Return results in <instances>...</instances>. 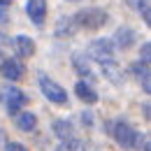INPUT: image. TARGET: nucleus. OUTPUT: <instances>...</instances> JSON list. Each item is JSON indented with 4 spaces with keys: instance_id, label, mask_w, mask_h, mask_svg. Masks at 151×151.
<instances>
[{
    "instance_id": "nucleus-1",
    "label": "nucleus",
    "mask_w": 151,
    "mask_h": 151,
    "mask_svg": "<svg viewBox=\"0 0 151 151\" xmlns=\"http://www.w3.org/2000/svg\"><path fill=\"white\" fill-rule=\"evenodd\" d=\"M107 19H109V14L105 9H100V7H86V9L77 12L72 17L75 26L84 28V30H98V28H102L107 23Z\"/></svg>"
},
{
    "instance_id": "nucleus-2",
    "label": "nucleus",
    "mask_w": 151,
    "mask_h": 151,
    "mask_svg": "<svg viewBox=\"0 0 151 151\" xmlns=\"http://www.w3.org/2000/svg\"><path fill=\"white\" fill-rule=\"evenodd\" d=\"M114 139L123 149H135V147H139V142L144 139V135H139L135 128H130L126 121H116L114 123Z\"/></svg>"
},
{
    "instance_id": "nucleus-3",
    "label": "nucleus",
    "mask_w": 151,
    "mask_h": 151,
    "mask_svg": "<svg viewBox=\"0 0 151 151\" xmlns=\"http://www.w3.org/2000/svg\"><path fill=\"white\" fill-rule=\"evenodd\" d=\"M0 100H2L7 114H12V116H17V114L21 112V107L28 102L26 93H23L21 88H17V86H2V88H0Z\"/></svg>"
},
{
    "instance_id": "nucleus-4",
    "label": "nucleus",
    "mask_w": 151,
    "mask_h": 151,
    "mask_svg": "<svg viewBox=\"0 0 151 151\" xmlns=\"http://www.w3.org/2000/svg\"><path fill=\"white\" fill-rule=\"evenodd\" d=\"M114 54H116V49H114L112 40H107V37L93 40L91 47H88V58L98 60L100 65H105V63H114Z\"/></svg>"
},
{
    "instance_id": "nucleus-5",
    "label": "nucleus",
    "mask_w": 151,
    "mask_h": 151,
    "mask_svg": "<svg viewBox=\"0 0 151 151\" xmlns=\"http://www.w3.org/2000/svg\"><path fill=\"white\" fill-rule=\"evenodd\" d=\"M40 88H42L44 98H47L49 102H54V105H65V102H68V93H65V88H63L60 84H56L51 77L40 75Z\"/></svg>"
},
{
    "instance_id": "nucleus-6",
    "label": "nucleus",
    "mask_w": 151,
    "mask_h": 151,
    "mask_svg": "<svg viewBox=\"0 0 151 151\" xmlns=\"http://www.w3.org/2000/svg\"><path fill=\"white\" fill-rule=\"evenodd\" d=\"M135 42H137V33H135L132 28H128V26L116 28V33H114V37H112L114 49H119V51H128V49H132Z\"/></svg>"
},
{
    "instance_id": "nucleus-7",
    "label": "nucleus",
    "mask_w": 151,
    "mask_h": 151,
    "mask_svg": "<svg viewBox=\"0 0 151 151\" xmlns=\"http://www.w3.org/2000/svg\"><path fill=\"white\" fill-rule=\"evenodd\" d=\"M0 72L7 77L9 81H19L23 79V72H26V68H23V63H21L19 58H5L2 60V65H0Z\"/></svg>"
},
{
    "instance_id": "nucleus-8",
    "label": "nucleus",
    "mask_w": 151,
    "mask_h": 151,
    "mask_svg": "<svg viewBox=\"0 0 151 151\" xmlns=\"http://www.w3.org/2000/svg\"><path fill=\"white\" fill-rule=\"evenodd\" d=\"M26 14L30 17L33 23H42L47 17V0H28L26 2Z\"/></svg>"
},
{
    "instance_id": "nucleus-9",
    "label": "nucleus",
    "mask_w": 151,
    "mask_h": 151,
    "mask_svg": "<svg viewBox=\"0 0 151 151\" xmlns=\"http://www.w3.org/2000/svg\"><path fill=\"white\" fill-rule=\"evenodd\" d=\"M14 49L21 58H30L35 54V40L28 37V35H17L14 37Z\"/></svg>"
},
{
    "instance_id": "nucleus-10",
    "label": "nucleus",
    "mask_w": 151,
    "mask_h": 151,
    "mask_svg": "<svg viewBox=\"0 0 151 151\" xmlns=\"http://www.w3.org/2000/svg\"><path fill=\"white\" fill-rule=\"evenodd\" d=\"M75 93H77V98H79L81 102H86V105H95V102H98V93H95V88L88 81H79L75 86Z\"/></svg>"
},
{
    "instance_id": "nucleus-11",
    "label": "nucleus",
    "mask_w": 151,
    "mask_h": 151,
    "mask_svg": "<svg viewBox=\"0 0 151 151\" xmlns=\"http://www.w3.org/2000/svg\"><path fill=\"white\" fill-rule=\"evenodd\" d=\"M132 72H135V77L142 81V88H144V93H149L151 91V70H149V63H142V60H137L135 65H132Z\"/></svg>"
},
{
    "instance_id": "nucleus-12",
    "label": "nucleus",
    "mask_w": 151,
    "mask_h": 151,
    "mask_svg": "<svg viewBox=\"0 0 151 151\" xmlns=\"http://www.w3.org/2000/svg\"><path fill=\"white\" fill-rule=\"evenodd\" d=\"M17 128L23 132H33L37 128V116L33 112H19L17 114Z\"/></svg>"
},
{
    "instance_id": "nucleus-13",
    "label": "nucleus",
    "mask_w": 151,
    "mask_h": 151,
    "mask_svg": "<svg viewBox=\"0 0 151 151\" xmlns=\"http://www.w3.org/2000/svg\"><path fill=\"white\" fill-rule=\"evenodd\" d=\"M75 30H77V26H75V21H72V17H60L56 23V35L58 37H70V35H75Z\"/></svg>"
},
{
    "instance_id": "nucleus-14",
    "label": "nucleus",
    "mask_w": 151,
    "mask_h": 151,
    "mask_svg": "<svg viewBox=\"0 0 151 151\" xmlns=\"http://www.w3.org/2000/svg\"><path fill=\"white\" fill-rule=\"evenodd\" d=\"M72 65H75V70L81 77H93V68H91V63H88V58H86V56L75 54V56H72Z\"/></svg>"
},
{
    "instance_id": "nucleus-15",
    "label": "nucleus",
    "mask_w": 151,
    "mask_h": 151,
    "mask_svg": "<svg viewBox=\"0 0 151 151\" xmlns=\"http://www.w3.org/2000/svg\"><path fill=\"white\" fill-rule=\"evenodd\" d=\"M54 135H56L58 139H68V137H72V123L65 121V119H58L56 123H54Z\"/></svg>"
},
{
    "instance_id": "nucleus-16",
    "label": "nucleus",
    "mask_w": 151,
    "mask_h": 151,
    "mask_svg": "<svg viewBox=\"0 0 151 151\" xmlns=\"http://www.w3.org/2000/svg\"><path fill=\"white\" fill-rule=\"evenodd\" d=\"M84 142L81 139H77V137H68V139H60V144H58L56 151H84Z\"/></svg>"
},
{
    "instance_id": "nucleus-17",
    "label": "nucleus",
    "mask_w": 151,
    "mask_h": 151,
    "mask_svg": "<svg viewBox=\"0 0 151 151\" xmlns=\"http://www.w3.org/2000/svg\"><path fill=\"white\" fill-rule=\"evenodd\" d=\"M102 75L107 77L109 81H119L121 70H119V65H116V63H105V65H102Z\"/></svg>"
},
{
    "instance_id": "nucleus-18",
    "label": "nucleus",
    "mask_w": 151,
    "mask_h": 151,
    "mask_svg": "<svg viewBox=\"0 0 151 151\" xmlns=\"http://www.w3.org/2000/svg\"><path fill=\"white\" fill-rule=\"evenodd\" d=\"M128 7L135 9V12H144V9L149 7V2H147V0H128Z\"/></svg>"
},
{
    "instance_id": "nucleus-19",
    "label": "nucleus",
    "mask_w": 151,
    "mask_h": 151,
    "mask_svg": "<svg viewBox=\"0 0 151 151\" xmlns=\"http://www.w3.org/2000/svg\"><path fill=\"white\" fill-rule=\"evenodd\" d=\"M142 63H151V44L149 42H144L142 44V58H139Z\"/></svg>"
},
{
    "instance_id": "nucleus-20",
    "label": "nucleus",
    "mask_w": 151,
    "mask_h": 151,
    "mask_svg": "<svg viewBox=\"0 0 151 151\" xmlns=\"http://www.w3.org/2000/svg\"><path fill=\"white\" fill-rule=\"evenodd\" d=\"M5 151H28V149H26V147H23L21 142H9V144H7V149H5Z\"/></svg>"
},
{
    "instance_id": "nucleus-21",
    "label": "nucleus",
    "mask_w": 151,
    "mask_h": 151,
    "mask_svg": "<svg viewBox=\"0 0 151 151\" xmlns=\"http://www.w3.org/2000/svg\"><path fill=\"white\" fill-rule=\"evenodd\" d=\"M12 5V0H0V7H9Z\"/></svg>"
},
{
    "instance_id": "nucleus-22",
    "label": "nucleus",
    "mask_w": 151,
    "mask_h": 151,
    "mask_svg": "<svg viewBox=\"0 0 151 151\" xmlns=\"http://www.w3.org/2000/svg\"><path fill=\"white\" fill-rule=\"evenodd\" d=\"M5 19H7V14H5L2 9H0V23H5Z\"/></svg>"
},
{
    "instance_id": "nucleus-23",
    "label": "nucleus",
    "mask_w": 151,
    "mask_h": 151,
    "mask_svg": "<svg viewBox=\"0 0 151 151\" xmlns=\"http://www.w3.org/2000/svg\"><path fill=\"white\" fill-rule=\"evenodd\" d=\"M7 56H2V51H0V65H2V60H5Z\"/></svg>"
},
{
    "instance_id": "nucleus-24",
    "label": "nucleus",
    "mask_w": 151,
    "mask_h": 151,
    "mask_svg": "<svg viewBox=\"0 0 151 151\" xmlns=\"http://www.w3.org/2000/svg\"><path fill=\"white\" fill-rule=\"evenodd\" d=\"M70 2H77V0H70Z\"/></svg>"
}]
</instances>
